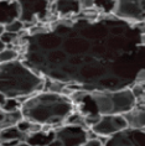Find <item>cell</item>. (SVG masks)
Wrapping results in <instances>:
<instances>
[{
	"instance_id": "6da1fadb",
	"label": "cell",
	"mask_w": 145,
	"mask_h": 146,
	"mask_svg": "<svg viewBox=\"0 0 145 146\" xmlns=\"http://www.w3.org/2000/svg\"><path fill=\"white\" fill-rule=\"evenodd\" d=\"M73 110V103L67 94L51 90H40L21 104L23 118L41 125H51L55 129L65 124Z\"/></svg>"
},
{
	"instance_id": "7a4b0ae2",
	"label": "cell",
	"mask_w": 145,
	"mask_h": 146,
	"mask_svg": "<svg viewBox=\"0 0 145 146\" xmlns=\"http://www.w3.org/2000/svg\"><path fill=\"white\" fill-rule=\"evenodd\" d=\"M45 89V79L21 60L0 63V96L27 98Z\"/></svg>"
},
{
	"instance_id": "3957f363",
	"label": "cell",
	"mask_w": 145,
	"mask_h": 146,
	"mask_svg": "<svg viewBox=\"0 0 145 146\" xmlns=\"http://www.w3.org/2000/svg\"><path fill=\"white\" fill-rule=\"evenodd\" d=\"M96 108L100 115L124 114L135 105V97L130 88L118 90H93L90 92Z\"/></svg>"
},
{
	"instance_id": "277c9868",
	"label": "cell",
	"mask_w": 145,
	"mask_h": 146,
	"mask_svg": "<svg viewBox=\"0 0 145 146\" xmlns=\"http://www.w3.org/2000/svg\"><path fill=\"white\" fill-rule=\"evenodd\" d=\"M19 4V19L27 25L46 21L51 15L50 0H16Z\"/></svg>"
},
{
	"instance_id": "5b68a950",
	"label": "cell",
	"mask_w": 145,
	"mask_h": 146,
	"mask_svg": "<svg viewBox=\"0 0 145 146\" xmlns=\"http://www.w3.org/2000/svg\"><path fill=\"white\" fill-rule=\"evenodd\" d=\"M113 15L134 24L145 21V0H117Z\"/></svg>"
},
{
	"instance_id": "8992f818",
	"label": "cell",
	"mask_w": 145,
	"mask_h": 146,
	"mask_svg": "<svg viewBox=\"0 0 145 146\" xmlns=\"http://www.w3.org/2000/svg\"><path fill=\"white\" fill-rule=\"evenodd\" d=\"M88 127L62 124L55 129V139H57L62 146H82L88 139Z\"/></svg>"
},
{
	"instance_id": "52a82bcc",
	"label": "cell",
	"mask_w": 145,
	"mask_h": 146,
	"mask_svg": "<svg viewBox=\"0 0 145 146\" xmlns=\"http://www.w3.org/2000/svg\"><path fill=\"white\" fill-rule=\"evenodd\" d=\"M128 127L126 120L123 114H107V115H100V119L98 123L94 124L90 127L97 136L107 139L112 135L119 133L120 130Z\"/></svg>"
},
{
	"instance_id": "ba28073f",
	"label": "cell",
	"mask_w": 145,
	"mask_h": 146,
	"mask_svg": "<svg viewBox=\"0 0 145 146\" xmlns=\"http://www.w3.org/2000/svg\"><path fill=\"white\" fill-rule=\"evenodd\" d=\"M104 146H145V130L128 126L107 137Z\"/></svg>"
},
{
	"instance_id": "9c48e42d",
	"label": "cell",
	"mask_w": 145,
	"mask_h": 146,
	"mask_svg": "<svg viewBox=\"0 0 145 146\" xmlns=\"http://www.w3.org/2000/svg\"><path fill=\"white\" fill-rule=\"evenodd\" d=\"M82 9L78 0H53L51 4V13L61 19H70L78 16Z\"/></svg>"
},
{
	"instance_id": "30bf717a",
	"label": "cell",
	"mask_w": 145,
	"mask_h": 146,
	"mask_svg": "<svg viewBox=\"0 0 145 146\" xmlns=\"http://www.w3.org/2000/svg\"><path fill=\"white\" fill-rule=\"evenodd\" d=\"M15 19H19V4L16 0H0V25L5 26Z\"/></svg>"
},
{
	"instance_id": "8fae6325",
	"label": "cell",
	"mask_w": 145,
	"mask_h": 146,
	"mask_svg": "<svg viewBox=\"0 0 145 146\" xmlns=\"http://www.w3.org/2000/svg\"><path fill=\"white\" fill-rule=\"evenodd\" d=\"M123 115L129 127L145 129V105L135 104L130 110L124 113Z\"/></svg>"
},
{
	"instance_id": "7c38bea8",
	"label": "cell",
	"mask_w": 145,
	"mask_h": 146,
	"mask_svg": "<svg viewBox=\"0 0 145 146\" xmlns=\"http://www.w3.org/2000/svg\"><path fill=\"white\" fill-rule=\"evenodd\" d=\"M27 134L23 133L16 125L5 127L0 131V145L15 144L19 141H26Z\"/></svg>"
},
{
	"instance_id": "4fadbf2b",
	"label": "cell",
	"mask_w": 145,
	"mask_h": 146,
	"mask_svg": "<svg viewBox=\"0 0 145 146\" xmlns=\"http://www.w3.org/2000/svg\"><path fill=\"white\" fill-rule=\"evenodd\" d=\"M52 140H55V129L40 130L26 136V142L31 146H47Z\"/></svg>"
},
{
	"instance_id": "5bb4252c",
	"label": "cell",
	"mask_w": 145,
	"mask_h": 146,
	"mask_svg": "<svg viewBox=\"0 0 145 146\" xmlns=\"http://www.w3.org/2000/svg\"><path fill=\"white\" fill-rule=\"evenodd\" d=\"M21 119H23L21 110L6 111L4 109L0 108V130L5 129V127H9V126L16 125Z\"/></svg>"
},
{
	"instance_id": "9a60e30c",
	"label": "cell",
	"mask_w": 145,
	"mask_h": 146,
	"mask_svg": "<svg viewBox=\"0 0 145 146\" xmlns=\"http://www.w3.org/2000/svg\"><path fill=\"white\" fill-rule=\"evenodd\" d=\"M20 58V51L15 47H9L6 46L4 50L0 52V63L4 62H11Z\"/></svg>"
},
{
	"instance_id": "2e32d148",
	"label": "cell",
	"mask_w": 145,
	"mask_h": 146,
	"mask_svg": "<svg viewBox=\"0 0 145 146\" xmlns=\"http://www.w3.org/2000/svg\"><path fill=\"white\" fill-rule=\"evenodd\" d=\"M117 0H94V8L102 14H113Z\"/></svg>"
},
{
	"instance_id": "e0dca14e",
	"label": "cell",
	"mask_w": 145,
	"mask_h": 146,
	"mask_svg": "<svg viewBox=\"0 0 145 146\" xmlns=\"http://www.w3.org/2000/svg\"><path fill=\"white\" fill-rule=\"evenodd\" d=\"M21 102L17 98H5L4 102L1 103L0 108L6 111H17L21 110Z\"/></svg>"
},
{
	"instance_id": "ac0fdd59",
	"label": "cell",
	"mask_w": 145,
	"mask_h": 146,
	"mask_svg": "<svg viewBox=\"0 0 145 146\" xmlns=\"http://www.w3.org/2000/svg\"><path fill=\"white\" fill-rule=\"evenodd\" d=\"M4 30L9 32H14V34H21L25 30V24L20 19H15L10 21L9 24H6L4 26Z\"/></svg>"
},
{
	"instance_id": "d6986e66",
	"label": "cell",
	"mask_w": 145,
	"mask_h": 146,
	"mask_svg": "<svg viewBox=\"0 0 145 146\" xmlns=\"http://www.w3.org/2000/svg\"><path fill=\"white\" fill-rule=\"evenodd\" d=\"M65 124H72V125H79V126H84L87 127L86 125V119L84 116H83L82 114H79L78 111L73 110L70 114V116L66 119V121H65Z\"/></svg>"
},
{
	"instance_id": "ffe728a7",
	"label": "cell",
	"mask_w": 145,
	"mask_h": 146,
	"mask_svg": "<svg viewBox=\"0 0 145 146\" xmlns=\"http://www.w3.org/2000/svg\"><path fill=\"white\" fill-rule=\"evenodd\" d=\"M130 89H132L134 97H135V103L140 105H145V90L143 89V87L138 82H135Z\"/></svg>"
},
{
	"instance_id": "44dd1931",
	"label": "cell",
	"mask_w": 145,
	"mask_h": 146,
	"mask_svg": "<svg viewBox=\"0 0 145 146\" xmlns=\"http://www.w3.org/2000/svg\"><path fill=\"white\" fill-rule=\"evenodd\" d=\"M82 146H104V141L102 140V137H99V136L88 137L87 141Z\"/></svg>"
},
{
	"instance_id": "7402d4cb",
	"label": "cell",
	"mask_w": 145,
	"mask_h": 146,
	"mask_svg": "<svg viewBox=\"0 0 145 146\" xmlns=\"http://www.w3.org/2000/svg\"><path fill=\"white\" fill-rule=\"evenodd\" d=\"M31 124H32V121H30V120H27V119L23 118L19 123L16 124V126L19 127V129L23 131V133L27 134V133H29V130H30V127H31Z\"/></svg>"
},
{
	"instance_id": "603a6c76",
	"label": "cell",
	"mask_w": 145,
	"mask_h": 146,
	"mask_svg": "<svg viewBox=\"0 0 145 146\" xmlns=\"http://www.w3.org/2000/svg\"><path fill=\"white\" fill-rule=\"evenodd\" d=\"M82 10H92L94 9V0H78Z\"/></svg>"
},
{
	"instance_id": "cb8c5ba5",
	"label": "cell",
	"mask_w": 145,
	"mask_h": 146,
	"mask_svg": "<svg viewBox=\"0 0 145 146\" xmlns=\"http://www.w3.org/2000/svg\"><path fill=\"white\" fill-rule=\"evenodd\" d=\"M0 146H31V145H29L26 141H19V142H15V144H9V145H0Z\"/></svg>"
},
{
	"instance_id": "d4e9b609",
	"label": "cell",
	"mask_w": 145,
	"mask_h": 146,
	"mask_svg": "<svg viewBox=\"0 0 145 146\" xmlns=\"http://www.w3.org/2000/svg\"><path fill=\"white\" fill-rule=\"evenodd\" d=\"M47 146H62V145H61V142L57 140V139H55V140H52Z\"/></svg>"
},
{
	"instance_id": "484cf974",
	"label": "cell",
	"mask_w": 145,
	"mask_h": 146,
	"mask_svg": "<svg viewBox=\"0 0 145 146\" xmlns=\"http://www.w3.org/2000/svg\"><path fill=\"white\" fill-rule=\"evenodd\" d=\"M140 43H141V46H145V34L140 35Z\"/></svg>"
},
{
	"instance_id": "4316f807",
	"label": "cell",
	"mask_w": 145,
	"mask_h": 146,
	"mask_svg": "<svg viewBox=\"0 0 145 146\" xmlns=\"http://www.w3.org/2000/svg\"><path fill=\"white\" fill-rule=\"evenodd\" d=\"M5 47H6V45H5V43L3 42V41H1V38H0V52H1V51L4 50Z\"/></svg>"
},
{
	"instance_id": "83f0119b",
	"label": "cell",
	"mask_w": 145,
	"mask_h": 146,
	"mask_svg": "<svg viewBox=\"0 0 145 146\" xmlns=\"http://www.w3.org/2000/svg\"><path fill=\"white\" fill-rule=\"evenodd\" d=\"M138 83H139V84H140L141 87H143V89L145 90V81H141V82H138Z\"/></svg>"
},
{
	"instance_id": "f1b7e54d",
	"label": "cell",
	"mask_w": 145,
	"mask_h": 146,
	"mask_svg": "<svg viewBox=\"0 0 145 146\" xmlns=\"http://www.w3.org/2000/svg\"><path fill=\"white\" fill-rule=\"evenodd\" d=\"M3 32H4V26H1V25H0V36H1Z\"/></svg>"
},
{
	"instance_id": "f546056e",
	"label": "cell",
	"mask_w": 145,
	"mask_h": 146,
	"mask_svg": "<svg viewBox=\"0 0 145 146\" xmlns=\"http://www.w3.org/2000/svg\"><path fill=\"white\" fill-rule=\"evenodd\" d=\"M0 131H1V130H0Z\"/></svg>"
},
{
	"instance_id": "4dcf8cb0",
	"label": "cell",
	"mask_w": 145,
	"mask_h": 146,
	"mask_svg": "<svg viewBox=\"0 0 145 146\" xmlns=\"http://www.w3.org/2000/svg\"><path fill=\"white\" fill-rule=\"evenodd\" d=\"M144 130H145V129H144Z\"/></svg>"
}]
</instances>
